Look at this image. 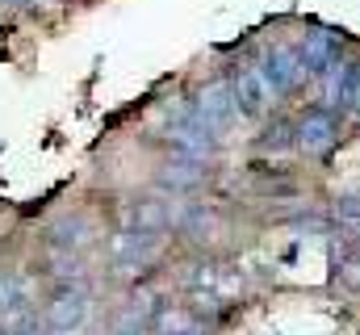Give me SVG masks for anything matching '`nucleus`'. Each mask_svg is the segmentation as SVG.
Here are the masks:
<instances>
[{
  "instance_id": "1",
  "label": "nucleus",
  "mask_w": 360,
  "mask_h": 335,
  "mask_svg": "<svg viewBox=\"0 0 360 335\" xmlns=\"http://www.w3.org/2000/svg\"><path fill=\"white\" fill-rule=\"evenodd\" d=\"M80 315H84V302H80V293H72V298L63 293V298L51 306V323H55V327H68V323H76Z\"/></svg>"
}]
</instances>
